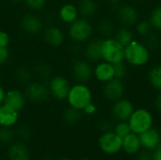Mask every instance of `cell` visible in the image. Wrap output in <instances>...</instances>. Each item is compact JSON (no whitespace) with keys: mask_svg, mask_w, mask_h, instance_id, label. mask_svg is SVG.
Instances as JSON below:
<instances>
[{"mask_svg":"<svg viewBox=\"0 0 161 160\" xmlns=\"http://www.w3.org/2000/svg\"><path fill=\"white\" fill-rule=\"evenodd\" d=\"M98 145L102 152L108 155H115L123 148V139L114 131H108L101 135L98 140Z\"/></svg>","mask_w":161,"mask_h":160,"instance_id":"obj_8","label":"cell"},{"mask_svg":"<svg viewBox=\"0 0 161 160\" xmlns=\"http://www.w3.org/2000/svg\"><path fill=\"white\" fill-rule=\"evenodd\" d=\"M108 2H109V3H111V4H117L118 2H120L121 0H107Z\"/></svg>","mask_w":161,"mask_h":160,"instance_id":"obj_45","label":"cell"},{"mask_svg":"<svg viewBox=\"0 0 161 160\" xmlns=\"http://www.w3.org/2000/svg\"><path fill=\"white\" fill-rule=\"evenodd\" d=\"M127 122L131 128V132L140 135L152 127L153 116L147 109L138 108L136 110L134 109Z\"/></svg>","mask_w":161,"mask_h":160,"instance_id":"obj_6","label":"cell"},{"mask_svg":"<svg viewBox=\"0 0 161 160\" xmlns=\"http://www.w3.org/2000/svg\"><path fill=\"white\" fill-rule=\"evenodd\" d=\"M26 101L27 99L25 94V91L16 88H12L6 91L4 104L13 108L14 110L18 112L23 110L26 105Z\"/></svg>","mask_w":161,"mask_h":160,"instance_id":"obj_12","label":"cell"},{"mask_svg":"<svg viewBox=\"0 0 161 160\" xmlns=\"http://www.w3.org/2000/svg\"><path fill=\"white\" fill-rule=\"evenodd\" d=\"M134 111L133 104L125 98H121L114 102L112 107V115L119 122L128 121Z\"/></svg>","mask_w":161,"mask_h":160,"instance_id":"obj_13","label":"cell"},{"mask_svg":"<svg viewBox=\"0 0 161 160\" xmlns=\"http://www.w3.org/2000/svg\"><path fill=\"white\" fill-rule=\"evenodd\" d=\"M134 34L133 32L128 29V28H125V27H123L121 29H119L117 31V34H116V40L123 45V46H127L129 43H131L133 41H134Z\"/></svg>","mask_w":161,"mask_h":160,"instance_id":"obj_28","label":"cell"},{"mask_svg":"<svg viewBox=\"0 0 161 160\" xmlns=\"http://www.w3.org/2000/svg\"><path fill=\"white\" fill-rule=\"evenodd\" d=\"M19 121V112L3 104L0 106V127H12Z\"/></svg>","mask_w":161,"mask_h":160,"instance_id":"obj_18","label":"cell"},{"mask_svg":"<svg viewBox=\"0 0 161 160\" xmlns=\"http://www.w3.org/2000/svg\"><path fill=\"white\" fill-rule=\"evenodd\" d=\"M82 160H90V159H82Z\"/></svg>","mask_w":161,"mask_h":160,"instance_id":"obj_48","label":"cell"},{"mask_svg":"<svg viewBox=\"0 0 161 160\" xmlns=\"http://www.w3.org/2000/svg\"><path fill=\"white\" fill-rule=\"evenodd\" d=\"M142 148L141 141H140V136L138 134H135L131 132L128 134L126 137L123 139V148L126 154L128 155H136L140 152Z\"/></svg>","mask_w":161,"mask_h":160,"instance_id":"obj_22","label":"cell"},{"mask_svg":"<svg viewBox=\"0 0 161 160\" xmlns=\"http://www.w3.org/2000/svg\"><path fill=\"white\" fill-rule=\"evenodd\" d=\"M58 16L62 23L70 25L79 18L78 8L72 3H66L59 8Z\"/></svg>","mask_w":161,"mask_h":160,"instance_id":"obj_19","label":"cell"},{"mask_svg":"<svg viewBox=\"0 0 161 160\" xmlns=\"http://www.w3.org/2000/svg\"><path fill=\"white\" fill-rule=\"evenodd\" d=\"M25 94L27 100L36 104L44 103L50 97L47 84L40 80H32L25 86Z\"/></svg>","mask_w":161,"mask_h":160,"instance_id":"obj_7","label":"cell"},{"mask_svg":"<svg viewBox=\"0 0 161 160\" xmlns=\"http://www.w3.org/2000/svg\"><path fill=\"white\" fill-rule=\"evenodd\" d=\"M72 75L77 83H88L93 76V68L87 59H76L72 64Z\"/></svg>","mask_w":161,"mask_h":160,"instance_id":"obj_9","label":"cell"},{"mask_svg":"<svg viewBox=\"0 0 161 160\" xmlns=\"http://www.w3.org/2000/svg\"><path fill=\"white\" fill-rule=\"evenodd\" d=\"M8 157L9 160H29L30 152L24 142H14L8 150Z\"/></svg>","mask_w":161,"mask_h":160,"instance_id":"obj_21","label":"cell"},{"mask_svg":"<svg viewBox=\"0 0 161 160\" xmlns=\"http://www.w3.org/2000/svg\"><path fill=\"white\" fill-rule=\"evenodd\" d=\"M155 106H156V108L161 113V91L158 94V96L156 97V100H155Z\"/></svg>","mask_w":161,"mask_h":160,"instance_id":"obj_42","label":"cell"},{"mask_svg":"<svg viewBox=\"0 0 161 160\" xmlns=\"http://www.w3.org/2000/svg\"><path fill=\"white\" fill-rule=\"evenodd\" d=\"M114 67V77L123 80L126 75V67L123 62H118L113 64Z\"/></svg>","mask_w":161,"mask_h":160,"instance_id":"obj_35","label":"cell"},{"mask_svg":"<svg viewBox=\"0 0 161 160\" xmlns=\"http://www.w3.org/2000/svg\"><path fill=\"white\" fill-rule=\"evenodd\" d=\"M10 42L9 34L7 31L0 30V46L1 47H8Z\"/></svg>","mask_w":161,"mask_h":160,"instance_id":"obj_38","label":"cell"},{"mask_svg":"<svg viewBox=\"0 0 161 160\" xmlns=\"http://www.w3.org/2000/svg\"><path fill=\"white\" fill-rule=\"evenodd\" d=\"M47 0H25L24 4L26 6L28 9L33 12L41 11L46 6Z\"/></svg>","mask_w":161,"mask_h":160,"instance_id":"obj_32","label":"cell"},{"mask_svg":"<svg viewBox=\"0 0 161 160\" xmlns=\"http://www.w3.org/2000/svg\"><path fill=\"white\" fill-rule=\"evenodd\" d=\"M81 117H82L81 110H78L72 107H69L68 108H66L62 115V118L65 124H70V125H75L78 124L81 120Z\"/></svg>","mask_w":161,"mask_h":160,"instance_id":"obj_26","label":"cell"},{"mask_svg":"<svg viewBox=\"0 0 161 160\" xmlns=\"http://www.w3.org/2000/svg\"><path fill=\"white\" fill-rule=\"evenodd\" d=\"M125 58L133 66H143L150 58L149 49L144 44L133 41L125 47Z\"/></svg>","mask_w":161,"mask_h":160,"instance_id":"obj_3","label":"cell"},{"mask_svg":"<svg viewBox=\"0 0 161 160\" xmlns=\"http://www.w3.org/2000/svg\"><path fill=\"white\" fill-rule=\"evenodd\" d=\"M154 160H161V143L155 149V153H154Z\"/></svg>","mask_w":161,"mask_h":160,"instance_id":"obj_41","label":"cell"},{"mask_svg":"<svg viewBox=\"0 0 161 160\" xmlns=\"http://www.w3.org/2000/svg\"><path fill=\"white\" fill-rule=\"evenodd\" d=\"M151 28H152V26H151L149 21L143 20V21L139 22L137 25V31L142 36H146L148 33H150Z\"/></svg>","mask_w":161,"mask_h":160,"instance_id":"obj_36","label":"cell"},{"mask_svg":"<svg viewBox=\"0 0 161 160\" xmlns=\"http://www.w3.org/2000/svg\"><path fill=\"white\" fill-rule=\"evenodd\" d=\"M15 136L22 141H26L29 140V138L31 137V130L28 126L26 125H22L20 126L17 131L15 132Z\"/></svg>","mask_w":161,"mask_h":160,"instance_id":"obj_34","label":"cell"},{"mask_svg":"<svg viewBox=\"0 0 161 160\" xmlns=\"http://www.w3.org/2000/svg\"><path fill=\"white\" fill-rule=\"evenodd\" d=\"M15 133L11 127H0V142L3 144H9L15 139Z\"/></svg>","mask_w":161,"mask_h":160,"instance_id":"obj_30","label":"cell"},{"mask_svg":"<svg viewBox=\"0 0 161 160\" xmlns=\"http://www.w3.org/2000/svg\"><path fill=\"white\" fill-rule=\"evenodd\" d=\"M46 84L50 97L58 101H64L67 99L72 85L66 76L61 74H53Z\"/></svg>","mask_w":161,"mask_h":160,"instance_id":"obj_5","label":"cell"},{"mask_svg":"<svg viewBox=\"0 0 161 160\" xmlns=\"http://www.w3.org/2000/svg\"><path fill=\"white\" fill-rule=\"evenodd\" d=\"M77 8L79 15L87 19L92 17L98 9V6L95 0H80Z\"/></svg>","mask_w":161,"mask_h":160,"instance_id":"obj_24","label":"cell"},{"mask_svg":"<svg viewBox=\"0 0 161 160\" xmlns=\"http://www.w3.org/2000/svg\"><path fill=\"white\" fill-rule=\"evenodd\" d=\"M125 59V46L115 38H107L102 41V60L115 64Z\"/></svg>","mask_w":161,"mask_h":160,"instance_id":"obj_4","label":"cell"},{"mask_svg":"<svg viewBox=\"0 0 161 160\" xmlns=\"http://www.w3.org/2000/svg\"><path fill=\"white\" fill-rule=\"evenodd\" d=\"M21 28L28 35H37L42 32L44 28L43 20L33 12L25 13L20 21Z\"/></svg>","mask_w":161,"mask_h":160,"instance_id":"obj_10","label":"cell"},{"mask_svg":"<svg viewBox=\"0 0 161 160\" xmlns=\"http://www.w3.org/2000/svg\"><path fill=\"white\" fill-rule=\"evenodd\" d=\"M118 17L123 25H133L134 24H136L138 22L139 13L134 7L130 6V5H125L119 8Z\"/></svg>","mask_w":161,"mask_h":160,"instance_id":"obj_20","label":"cell"},{"mask_svg":"<svg viewBox=\"0 0 161 160\" xmlns=\"http://www.w3.org/2000/svg\"><path fill=\"white\" fill-rule=\"evenodd\" d=\"M102 41L103 40L100 39L88 41L84 49L85 59L90 62H99L102 60Z\"/></svg>","mask_w":161,"mask_h":160,"instance_id":"obj_16","label":"cell"},{"mask_svg":"<svg viewBox=\"0 0 161 160\" xmlns=\"http://www.w3.org/2000/svg\"><path fill=\"white\" fill-rule=\"evenodd\" d=\"M114 132L121 137L122 139H124L125 137H126L128 134L131 133V128L129 126V124L127 121L125 122H120L114 128Z\"/></svg>","mask_w":161,"mask_h":160,"instance_id":"obj_33","label":"cell"},{"mask_svg":"<svg viewBox=\"0 0 161 160\" xmlns=\"http://www.w3.org/2000/svg\"><path fill=\"white\" fill-rule=\"evenodd\" d=\"M66 100L69 107L82 111L91 102H92V92L87 84L76 82L71 86Z\"/></svg>","mask_w":161,"mask_h":160,"instance_id":"obj_1","label":"cell"},{"mask_svg":"<svg viewBox=\"0 0 161 160\" xmlns=\"http://www.w3.org/2000/svg\"><path fill=\"white\" fill-rule=\"evenodd\" d=\"M148 80L153 88L161 91V65L155 66L149 71Z\"/></svg>","mask_w":161,"mask_h":160,"instance_id":"obj_27","label":"cell"},{"mask_svg":"<svg viewBox=\"0 0 161 160\" xmlns=\"http://www.w3.org/2000/svg\"><path fill=\"white\" fill-rule=\"evenodd\" d=\"M58 160H72V159H70V158H61V159H58Z\"/></svg>","mask_w":161,"mask_h":160,"instance_id":"obj_46","label":"cell"},{"mask_svg":"<svg viewBox=\"0 0 161 160\" xmlns=\"http://www.w3.org/2000/svg\"><path fill=\"white\" fill-rule=\"evenodd\" d=\"M96 110H97V108H96V106L92 103V102H91L82 111L85 113V114H87V115H93L95 112H96Z\"/></svg>","mask_w":161,"mask_h":160,"instance_id":"obj_40","label":"cell"},{"mask_svg":"<svg viewBox=\"0 0 161 160\" xmlns=\"http://www.w3.org/2000/svg\"><path fill=\"white\" fill-rule=\"evenodd\" d=\"M93 76L100 82L106 83L114 78L113 64L107 61H99L93 68Z\"/></svg>","mask_w":161,"mask_h":160,"instance_id":"obj_17","label":"cell"},{"mask_svg":"<svg viewBox=\"0 0 161 160\" xmlns=\"http://www.w3.org/2000/svg\"><path fill=\"white\" fill-rule=\"evenodd\" d=\"M33 74L40 81L47 82L53 75V69L46 61H39L32 68Z\"/></svg>","mask_w":161,"mask_h":160,"instance_id":"obj_23","label":"cell"},{"mask_svg":"<svg viewBox=\"0 0 161 160\" xmlns=\"http://www.w3.org/2000/svg\"><path fill=\"white\" fill-rule=\"evenodd\" d=\"M103 93L108 100L112 102L123 98L125 93V86L123 81L114 77L111 80L106 82L103 88Z\"/></svg>","mask_w":161,"mask_h":160,"instance_id":"obj_14","label":"cell"},{"mask_svg":"<svg viewBox=\"0 0 161 160\" xmlns=\"http://www.w3.org/2000/svg\"><path fill=\"white\" fill-rule=\"evenodd\" d=\"M144 45L148 49L149 48H156L158 45H159V41H158V37L155 34L148 33L146 35V41H145V44Z\"/></svg>","mask_w":161,"mask_h":160,"instance_id":"obj_37","label":"cell"},{"mask_svg":"<svg viewBox=\"0 0 161 160\" xmlns=\"http://www.w3.org/2000/svg\"><path fill=\"white\" fill-rule=\"evenodd\" d=\"M98 30L104 36H109L114 31V25L108 19H103L98 24Z\"/></svg>","mask_w":161,"mask_h":160,"instance_id":"obj_31","label":"cell"},{"mask_svg":"<svg viewBox=\"0 0 161 160\" xmlns=\"http://www.w3.org/2000/svg\"><path fill=\"white\" fill-rule=\"evenodd\" d=\"M14 77L18 83L26 86L28 83H30L33 80L34 74L32 69L28 68L27 66L22 65L16 68L14 72Z\"/></svg>","mask_w":161,"mask_h":160,"instance_id":"obj_25","label":"cell"},{"mask_svg":"<svg viewBox=\"0 0 161 160\" xmlns=\"http://www.w3.org/2000/svg\"><path fill=\"white\" fill-rule=\"evenodd\" d=\"M149 23L153 28L161 30V6H158L152 9L149 17Z\"/></svg>","mask_w":161,"mask_h":160,"instance_id":"obj_29","label":"cell"},{"mask_svg":"<svg viewBox=\"0 0 161 160\" xmlns=\"http://www.w3.org/2000/svg\"><path fill=\"white\" fill-rule=\"evenodd\" d=\"M139 1H142V0H139Z\"/></svg>","mask_w":161,"mask_h":160,"instance_id":"obj_49","label":"cell"},{"mask_svg":"<svg viewBox=\"0 0 161 160\" xmlns=\"http://www.w3.org/2000/svg\"><path fill=\"white\" fill-rule=\"evenodd\" d=\"M92 25L89 19L81 17L69 25V38L76 43H82L90 41L92 35Z\"/></svg>","mask_w":161,"mask_h":160,"instance_id":"obj_2","label":"cell"},{"mask_svg":"<svg viewBox=\"0 0 161 160\" xmlns=\"http://www.w3.org/2000/svg\"><path fill=\"white\" fill-rule=\"evenodd\" d=\"M24 1H25V0H9V2H10V3L15 4V5L22 4V3H24Z\"/></svg>","mask_w":161,"mask_h":160,"instance_id":"obj_44","label":"cell"},{"mask_svg":"<svg viewBox=\"0 0 161 160\" xmlns=\"http://www.w3.org/2000/svg\"><path fill=\"white\" fill-rule=\"evenodd\" d=\"M9 50L8 47L0 46V65H4L8 62L9 58Z\"/></svg>","mask_w":161,"mask_h":160,"instance_id":"obj_39","label":"cell"},{"mask_svg":"<svg viewBox=\"0 0 161 160\" xmlns=\"http://www.w3.org/2000/svg\"><path fill=\"white\" fill-rule=\"evenodd\" d=\"M142 147L147 150H155L161 142V135L158 130L151 127L139 135Z\"/></svg>","mask_w":161,"mask_h":160,"instance_id":"obj_15","label":"cell"},{"mask_svg":"<svg viewBox=\"0 0 161 160\" xmlns=\"http://www.w3.org/2000/svg\"><path fill=\"white\" fill-rule=\"evenodd\" d=\"M159 45H160V47H161V39H160V41H159Z\"/></svg>","mask_w":161,"mask_h":160,"instance_id":"obj_47","label":"cell"},{"mask_svg":"<svg viewBox=\"0 0 161 160\" xmlns=\"http://www.w3.org/2000/svg\"><path fill=\"white\" fill-rule=\"evenodd\" d=\"M5 95H6V91H5V89L0 85V106L4 104Z\"/></svg>","mask_w":161,"mask_h":160,"instance_id":"obj_43","label":"cell"},{"mask_svg":"<svg viewBox=\"0 0 161 160\" xmlns=\"http://www.w3.org/2000/svg\"><path fill=\"white\" fill-rule=\"evenodd\" d=\"M42 38L47 45L53 48L61 46L65 41V35L62 29L55 25H48L42 30Z\"/></svg>","mask_w":161,"mask_h":160,"instance_id":"obj_11","label":"cell"}]
</instances>
